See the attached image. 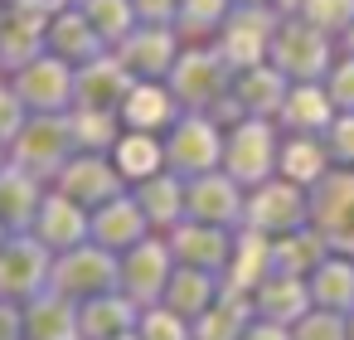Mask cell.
Segmentation results:
<instances>
[{
	"label": "cell",
	"instance_id": "obj_22",
	"mask_svg": "<svg viewBox=\"0 0 354 340\" xmlns=\"http://www.w3.org/2000/svg\"><path fill=\"white\" fill-rule=\"evenodd\" d=\"M349 340H354V311H349Z\"/></svg>",
	"mask_w": 354,
	"mask_h": 340
},
{
	"label": "cell",
	"instance_id": "obj_3",
	"mask_svg": "<svg viewBox=\"0 0 354 340\" xmlns=\"http://www.w3.org/2000/svg\"><path fill=\"white\" fill-rule=\"evenodd\" d=\"M170 277H175V272H170V253H165L160 243H141V248L122 262V292H127L141 311L165 296Z\"/></svg>",
	"mask_w": 354,
	"mask_h": 340
},
{
	"label": "cell",
	"instance_id": "obj_15",
	"mask_svg": "<svg viewBox=\"0 0 354 340\" xmlns=\"http://www.w3.org/2000/svg\"><path fill=\"white\" fill-rule=\"evenodd\" d=\"M44 214H49V219H44V243H54V248H68V243L83 233V224H78V219H73V224L64 219V214H68V204H49Z\"/></svg>",
	"mask_w": 354,
	"mask_h": 340
},
{
	"label": "cell",
	"instance_id": "obj_10",
	"mask_svg": "<svg viewBox=\"0 0 354 340\" xmlns=\"http://www.w3.org/2000/svg\"><path fill=\"white\" fill-rule=\"evenodd\" d=\"M175 248H180V258L189 262V267H223L233 253H228V243H223V233H214V229H185V233H175Z\"/></svg>",
	"mask_w": 354,
	"mask_h": 340
},
{
	"label": "cell",
	"instance_id": "obj_19",
	"mask_svg": "<svg viewBox=\"0 0 354 340\" xmlns=\"http://www.w3.org/2000/svg\"><path fill=\"white\" fill-rule=\"evenodd\" d=\"M243 340H296V335H291V325H277V321H262V316H257V321L243 330Z\"/></svg>",
	"mask_w": 354,
	"mask_h": 340
},
{
	"label": "cell",
	"instance_id": "obj_1",
	"mask_svg": "<svg viewBox=\"0 0 354 340\" xmlns=\"http://www.w3.org/2000/svg\"><path fill=\"white\" fill-rule=\"evenodd\" d=\"M117 282H122V262H112V253H102V248H73L49 272V292H59L68 301L107 296Z\"/></svg>",
	"mask_w": 354,
	"mask_h": 340
},
{
	"label": "cell",
	"instance_id": "obj_6",
	"mask_svg": "<svg viewBox=\"0 0 354 340\" xmlns=\"http://www.w3.org/2000/svg\"><path fill=\"white\" fill-rule=\"evenodd\" d=\"M252 301H257V316H262V321H277V325H296V321L306 316V306H315L310 282L286 277V272H272V277L252 292Z\"/></svg>",
	"mask_w": 354,
	"mask_h": 340
},
{
	"label": "cell",
	"instance_id": "obj_21",
	"mask_svg": "<svg viewBox=\"0 0 354 340\" xmlns=\"http://www.w3.org/2000/svg\"><path fill=\"white\" fill-rule=\"evenodd\" d=\"M112 340H141V335H136V330H127V335H112Z\"/></svg>",
	"mask_w": 354,
	"mask_h": 340
},
{
	"label": "cell",
	"instance_id": "obj_14",
	"mask_svg": "<svg viewBox=\"0 0 354 340\" xmlns=\"http://www.w3.org/2000/svg\"><path fill=\"white\" fill-rule=\"evenodd\" d=\"M325 258H320V243L315 238H291L272 253V272H286V277H301V272H315Z\"/></svg>",
	"mask_w": 354,
	"mask_h": 340
},
{
	"label": "cell",
	"instance_id": "obj_20",
	"mask_svg": "<svg viewBox=\"0 0 354 340\" xmlns=\"http://www.w3.org/2000/svg\"><path fill=\"white\" fill-rule=\"evenodd\" d=\"M315 170H320V156L315 151H291V175L296 180H315Z\"/></svg>",
	"mask_w": 354,
	"mask_h": 340
},
{
	"label": "cell",
	"instance_id": "obj_17",
	"mask_svg": "<svg viewBox=\"0 0 354 340\" xmlns=\"http://www.w3.org/2000/svg\"><path fill=\"white\" fill-rule=\"evenodd\" d=\"M0 340H25V311L20 301H6V296H0Z\"/></svg>",
	"mask_w": 354,
	"mask_h": 340
},
{
	"label": "cell",
	"instance_id": "obj_7",
	"mask_svg": "<svg viewBox=\"0 0 354 340\" xmlns=\"http://www.w3.org/2000/svg\"><path fill=\"white\" fill-rule=\"evenodd\" d=\"M315 224H320V238L354 258V180H335L320 199H315Z\"/></svg>",
	"mask_w": 354,
	"mask_h": 340
},
{
	"label": "cell",
	"instance_id": "obj_8",
	"mask_svg": "<svg viewBox=\"0 0 354 340\" xmlns=\"http://www.w3.org/2000/svg\"><path fill=\"white\" fill-rule=\"evenodd\" d=\"M170 311H180V316H204L214 301H218V292H214V282H209V272L204 267H180L175 277H170V287H165V296H160Z\"/></svg>",
	"mask_w": 354,
	"mask_h": 340
},
{
	"label": "cell",
	"instance_id": "obj_16",
	"mask_svg": "<svg viewBox=\"0 0 354 340\" xmlns=\"http://www.w3.org/2000/svg\"><path fill=\"white\" fill-rule=\"evenodd\" d=\"M194 199H199V219H233V190H209V185H199Z\"/></svg>",
	"mask_w": 354,
	"mask_h": 340
},
{
	"label": "cell",
	"instance_id": "obj_12",
	"mask_svg": "<svg viewBox=\"0 0 354 340\" xmlns=\"http://www.w3.org/2000/svg\"><path fill=\"white\" fill-rule=\"evenodd\" d=\"M296 219H301V204H296L286 190H272V195H262V199L252 204V224L267 229V233H281V229H291Z\"/></svg>",
	"mask_w": 354,
	"mask_h": 340
},
{
	"label": "cell",
	"instance_id": "obj_2",
	"mask_svg": "<svg viewBox=\"0 0 354 340\" xmlns=\"http://www.w3.org/2000/svg\"><path fill=\"white\" fill-rule=\"evenodd\" d=\"M54 262L44 258V243H10L0 248V296L6 301H35L49 287Z\"/></svg>",
	"mask_w": 354,
	"mask_h": 340
},
{
	"label": "cell",
	"instance_id": "obj_9",
	"mask_svg": "<svg viewBox=\"0 0 354 340\" xmlns=\"http://www.w3.org/2000/svg\"><path fill=\"white\" fill-rule=\"evenodd\" d=\"M310 296H315V306H325V311H354V267L344 262V258H325L315 272H310Z\"/></svg>",
	"mask_w": 354,
	"mask_h": 340
},
{
	"label": "cell",
	"instance_id": "obj_13",
	"mask_svg": "<svg viewBox=\"0 0 354 340\" xmlns=\"http://www.w3.org/2000/svg\"><path fill=\"white\" fill-rule=\"evenodd\" d=\"M291 335H296V340H349V316L315 306V311H306V316L291 325Z\"/></svg>",
	"mask_w": 354,
	"mask_h": 340
},
{
	"label": "cell",
	"instance_id": "obj_11",
	"mask_svg": "<svg viewBox=\"0 0 354 340\" xmlns=\"http://www.w3.org/2000/svg\"><path fill=\"white\" fill-rule=\"evenodd\" d=\"M136 335H141V340H194V321L180 316V311H170V306L160 301V306H146V311H141Z\"/></svg>",
	"mask_w": 354,
	"mask_h": 340
},
{
	"label": "cell",
	"instance_id": "obj_4",
	"mask_svg": "<svg viewBox=\"0 0 354 340\" xmlns=\"http://www.w3.org/2000/svg\"><path fill=\"white\" fill-rule=\"evenodd\" d=\"M25 340H83L78 301H68L59 292H39L25 306Z\"/></svg>",
	"mask_w": 354,
	"mask_h": 340
},
{
	"label": "cell",
	"instance_id": "obj_5",
	"mask_svg": "<svg viewBox=\"0 0 354 340\" xmlns=\"http://www.w3.org/2000/svg\"><path fill=\"white\" fill-rule=\"evenodd\" d=\"M78 321H83V340H112L141 325V306L127 292H107V296L78 301Z\"/></svg>",
	"mask_w": 354,
	"mask_h": 340
},
{
	"label": "cell",
	"instance_id": "obj_18",
	"mask_svg": "<svg viewBox=\"0 0 354 340\" xmlns=\"http://www.w3.org/2000/svg\"><path fill=\"white\" fill-rule=\"evenodd\" d=\"M122 165H127V175H141L146 165H156V146H146V141L122 146Z\"/></svg>",
	"mask_w": 354,
	"mask_h": 340
}]
</instances>
